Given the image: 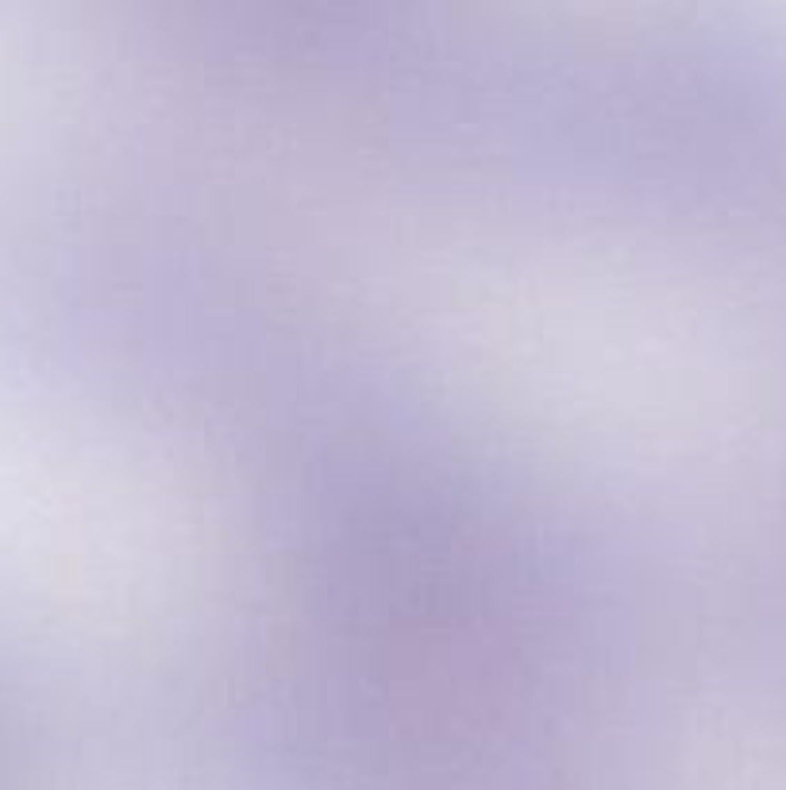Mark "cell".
I'll return each instance as SVG.
<instances>
[{
	"instance_id": "cell-1",
	"label": "cell",
	"mask_w": 786,
	"mask_h": 790,
	"mask_svg": "<svg viewBox=\"0 0 786 790\" xmlns=\"http://www.w3.org/2000/svg\"><path fill=\"white\" fill-rule=\"evenodd\" d=\"M47 752V686L39 659L0 644V790Z\"/></svg>"
}]
</instances>
